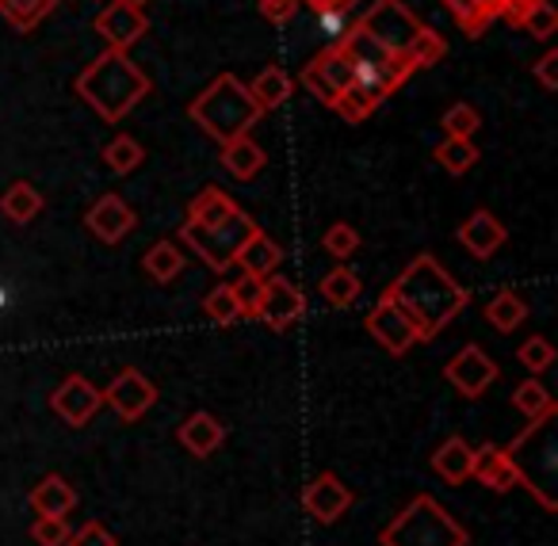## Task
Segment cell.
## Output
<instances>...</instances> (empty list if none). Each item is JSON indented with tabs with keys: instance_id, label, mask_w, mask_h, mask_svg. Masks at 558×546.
<instances>
[{
	"instance_id": "6da1fadb",
	"label": "cell",
	"mask_w": 558,
	"mask_h": 546,
	"mask_svg": "<svg viewBox=\"0 0 558 546\" xmlns=\"http://www.w3.org/2000/svg\"><path fill=\"white\" fill-rule=\"evenodd\" d=\"M383 294H390V299L405 310V317L417 325L421 344L436 340V332L448 329V325L463 314L466 302H471V294H466L463 287L444 271V264H436V256H428V253L413 256L402 276Z\"/></svg>"
},
{
	"instance_id": "7a4b0ae2",
	"label": "cell",
	"mask_w": 558,
	"mask_h": 546,
	"mask_svg": "<svg viewBox=\"0 0 558 546\" xmlns=\"http://www.w3.org/2000/svg\"><path fill=\"white\" fill-rule=\"evenodd\" d=\"M77 93L104 123H119L138 108L149 93V77L131 62L126 50H104L93 65L77 77Z\"/></svg>"
},
{
	"instance_id": "3957f363",
	"label": "cell",
	"mask_w": 558,
	"mask_h": 546,
	"mask_svg": "<svg viewBox=\"0 0 558 546\" xmlns=\"http://www.w3.org/2000/svg\"><path fill=\"white\" fill-rule=\"evenodd\" d=\"M187 116H192L210 138L230 142V138H241V134L253 131V126L260 123L264 111L256 108L253 93H248L233 73H222V77H215L199 96H195Z\"/></svg>"
},
{
	"instance_id": "277c9868",
	"label": "cell",
	"mask_w": 558,
	"mask_h": 546,
	"mask_svg": "<svg viewBox=\"0 0 558 546\" xmlns=\"http://www.w3.org/2000/svg\"><path fill=\"white\" fill-rule=\"evenodd\" d=\"M466 527L440 505L436 497L421 493L395 520L383 527L379 546H466Z\"/></svg>"
},
{
	"instance_id": "5b68a950",
	"label": "cell",
	"mask_w": 558,
	"mask_h": 546,
	"mask_svg": "<svg viewBox=\"0 0 558 546\" xmlns=\"http://www.w3.org/2000/svg\"><path fill=\"white\" fill-rule=\"evenodd\" d=\"M555 413L539 416V421H527V432H520L505 451H509L512 466H517L520 482L532 489V497L539 500L547 512H555V474H558V444H555V428H550Z\"/></svg>"
},
{
	"instance_id": "8992f818",
	"label": "cell",
	"mask_w": 558,
	"mask_h": 546,
	"mask_svg": "<svg viewBox=\"0 0 558 546\" xmlns=\"http://www.w3.org/2000/svg\"><path fill=\"white\" fill-rule=\"evenodd\" d=\"M256 233H260V226L253 222V218L245 215L241 207H233L226 218H218V222H207V226H180V238L187 241V245L195 248V253L207 260V268L215 271H226L233 268V260H238L241 245L245 241H253Z\"/></svg>"
},
{
	"instance_id": "52a82bcc",
	"label": "cell",
	"mask_w": 558,
	"mask_h": 546,
	"mask_svg": "<svg viewBox=\"0 0 558 546\" xmlns=\"http://www.w3.org/2000/svg\"><path fill=\"white\" fill-rule=\"evenodd\" d=\"M299 81H303V88L311 96H318L326 108H333L337 100H341V93L352 85V54L344 50V43H329L322 54H314L311 62L303 65V73H299Z\"/></svg>"
},
{
	"instance_id": "ba28073f",
	"label": "cell",
	"mask_w": 558,
	"mask_h": 546,
	"mask_svg": "<svg viewBox=\"0 0 558 546\" xmlns=\"http://www.w3.org/2000/svg\"><path fill=\"white\" fill-rule=\"evenodd\" d=\"M356 27L367 35V39L379 43V47L405 50V47H410L413 35H417L421 20L413 16L410 9H405L402 0H375L372 9H367L364 16L356 20Z\"/></svg>"
},
{
	"instance_id": "9c48e42d",
	"label": "cell",
	"mask_w": 558,
	"mask_h": 546,
	"mask_svg": "<svg viewBox=\"0 0 558 546\" xmlns=\"http://www.w3.org/2000/svg\"><path fill=\"white\" fill-rule=\"evenodd\" d=\"M364 325H367V332H372V337L379 340V344L387 348L390 355H405L413 344H421L417 325L405 317V310L398 306L390 294H383V299L375 302V310L364 317Z\"/></svg>"
},
{
	"instance_id": "30bf717a",
	"label": "cell",
	"mask_w": 558,
	"mask_h": 546,
	"mask_svg": "<svg viewBox=\"0 0 558 546\" xmlns=\"http://www.w3.org/2000/svg\"><path fill=\"white\" fill-rule=\"evenodd\" d=\"M104 401H108L111 409H116L123 421H142V416L154 409V401H157V386L149 383L142 371H134V367H126V371H119L116 378H111V386L100 393Z\"/></svg>"
},
{
	"instance_id": "8fae6325",
	"label": "cell",
	"mask_w": 558,
	"mask_h": 546,
	"mask_svg": "<svg viewBox=\"0 0 558 546\" xmlns=\"http://www.w3.org/2000/svg\"><path fill=\"white\" fill-rule=\"evenodd\" d=\"M306 299L291 279L283 276H268L264 279V291H260V306H256V321L271 325V329H288L303 317Z\"/></svg>"
},
{
	"instance_id": "7c38bea8",
	"label": "cell",
	"mask_w": 558,
	"mask_h": 546,
	"mask_svg": "<svg viewBox=\"0 0 558 546\" xmlns=\"http://www.w3.org/2000/svg\"><path fill=\"white\" fill-rule=\"evenodd\" d=\"M444 375H448V383L456 386L463 398H482V393L489 390V383L497 378V363L489 360L478 344H466L451 355L448 367H444Z\"/></svg>"
},
{
	"instance_id": "4fadbf2b",
	"label": "cell",
	"mask_w": 558,
	"mask_h": 546,
	"mask_svg": "<svg viewBox=\"0 0 558 546\" xmlns=\"http://www.w3.org/2000/svg\"><path fill=\"white\" fill-rule=\"evenodd\" d=\"M100 405H104L100 390H96L85 375H70L54 393H50V409H54L70 428H85Z\"/></svg>"
},
{
	"instance_id": "5bb4252c",
	"label": "cell",
	"mask_w": 558,
	"mask_h": 546,
	"mask_svg": "<svg viewBox=\"0 0 558 546\" xmlns=\"http://www.w3.org/2000/svg\"><path fill=\"white\" fill-rule=\"evenodd\" d=\"M349 508H352V489L333 474V470L318 474L303 489V512L318 523H337Z\"/></svg>"
},
{
	"instance_id": "9a60e30c",
	"label": "cell",
	"mask_w": 558,
	"mask_h": 546,
	"mask_svg": "<svg viewBox=\"0 0 558 546\" xmlns=\"http://www.w3.org/2000/svg\"><path fill=\"white\" fill-rule=\"evenodd\" d=\"M146 27H149L146 12H142L138 4H126V0H116V4H108V9L96 16V32L108 39L111 50L134 47V43L146 35Z\"/></svg>"
},
{
	"instance_id": "2e32d148",
	"label": "cell",
	"mask_w": 558,
	"mask_h": 546,
	"mask_svg": "<svg viewBox=\"0 0 558 546\" xmlns=\"http://www.w3.org/2000/svg\"><path fill=\"white\" fill-rule=\"evenodd\" d=\"M134 222H138V218H134V210L126 207L119 195H100V199L93 203V210L85 215V226L104 245H119V241L134 230Z\"/></svg>"
},
{
	"instance_id": "e0dca14e",
	"label": "cell",
	"mask_w": 558,
	"mask_h": 546,
	"mask_svg": "<svg viewBox=\"0 0 558 546\" xmlns=\"http://www.w3.org/2000/svg\"><path fill=\"white\" fill-rule=\"evenodd\" d=\"M471 477H478V482L486 485V489H494V493H509V489H517V485H520V474H517V466H512L509 451H505V447H497V444L474 447Z\"/></svg>"
},
{
	"instance_id": "ac0fdd59",
	"label": "cell",
	"mask_w": 558,
	"mask_h": 546,
	"mask_svg": "<svg viewBox=\"0 0 558 546\" xmlns=\"http://www.w3.org/2000/svg\"><path fill=\"white\" fill-rule=\"evenodd\" d=\"M456 238H459V245H466V253H471V256L489 260V256L505 245V238H509V233H505V226L497 222L489 210H474L466 222H459Z\"/></svg>"
},
{
	"instance_id": "d6986e66",
	"label": "cell",
	"mask_w": 558,
	"mask_h": 546,
	"mask_svg": "<svg viewBox=\"0 0 558 546\" xmlns=\"http://www.w3.org/2000/svg\"><path fill=\"white\" fill-rule=\"evenodd\" d=\"M177 439L187 447V451L195 454V459H207V454H215L218 447H222L226 439V428L215 421L210 413H192L184 424L177 428Z\"/></svg>"
},
{
	"instance_id": "ffe728a7",
	"label": "cell",
	"mask_w": 558,
	"mask_h": 546,
	"mask_svg": "<svg viewBox=\"0 0 558 546\" xmlns=\"http://www.w3.org/2000/svg\"><path fill=\"white\" fill-rule=\"evenodd\" d=\"M27 500H32L35 515H70L77 508V489L62 474H47Z\"/></svg>"
},
{
	"instance_id": "44dd1931",
	"label": "cell",
	"mask_w": 558,
	"mask_h": 546,
	"mask_svg": "<svg viewBox=\"0 0 558 546\" xmlns=\"http://www.w3.org/2000/svg\"><path fill=\"white\" fill-rule=\"evenodd\" d=\"M471 459H474V447L466 444L463 436H448L433 454V470L444 477L448 485H463L471 477Z\"/></svg>"
},
{
	"instance_id": "7402d4cb",
	"label": "cell",
	"mask_w": 558,
	"mask_h": 546,
	"mask_svg": "<svg viewBox=\"0 0 558 546\" xmlns=\"http://www.w3.org/2000/svg\"><path fill=\"white\" fill-rule=\"evenodd\" d=\"M222 165L233 172L238 180H253L256 172L268 165V154H264L260 146H256L248 134H241V138H230L222 142Z\"/></svg>"
},
{
	"instance_id": "603a6c76",
	"label": "cell",
	"mask_w": 558,
	"mask_h": 546,
	"mask_svg": "<svg viewBox=\"0 0 558 546\" xmlns=\"http://www.w3.org/2000/svg\"><path fill=\"white\" fill-rule=\"evenodd\" d=\"M279 260H283V248H279L271 238H264V233H256L253 241H245V245H241V253H238V260H233V264H241V271H245V276L268 279L271 271L279 268Z\"/></svg>"
},
{
	"instance_id": "cb8c5ba5",
	"label": "cell",
	"mask_w": 558,
	"mask_h": 546,
	"mask_svg": "<svg viewBox=\"0 0 558 546\" xmlns=\"http://www.w3.org/2000/svg\"><path fill=\"white\" fill-rule=\"evenodd\" d=\"M0 215L9 218V222H16V226H27L32 218L43 215V195L35 192L27 180H16L9 192L0 195Z\"/></svg>"
},
{
	"instance_id": "d4e9b609",
	"label": "cell",
	"mask_w": 558,
	"mask_h": 546,
	"mask_svg": "<svg viewBox=\"0 0 558 546\" xmlns=\"http://www.w3.org/2000/svg\"><path fill=\"white\" fill-rule=\"evenodd\" d=\"M62 0H0V16L9 20L16 32H35Z\"/></svg>"
},
{
	"instance_id": "484cf974",
	"label": "cell",
	"mask_w": 558,
	"mask_h": 546,
	"mask_svg": "<svg viewBox=\"0 0 558 546\" xmlns=\"http://www.w3.org/2000/svg\"><path fill=\"white\" fill-rule=\"evenodd\" d=\"M253 100L260 111H271V108H283V100L291 96V77L279 65H268V70H260V77L253 81Z\"/></svg>"
},
{
	"instance_id": "4316f807",
	"label": "cell",
	"mask_w": 558,
	"mask_h": 546,
	"mask_svg": "<svg viewBox=\"0 0 558 546\" xmlns=\"http://www.w3.org/2000/svg\"><path fill=\"white\" fill-rule=\"evenodd\" d=\"M524 317H527V302L520 299L517 291H509V287H505V291H497L494 299H489V306H486V321L494 325L497 332H512L520 321H524Z\"/></svg>"
},
{
	"instance_id": "83f0119b",
	"label": "cell",
	"mask_w": 558,
	"mask_h": 546,
	"mask_svg": "<svg viewBox=\"0 0 558 546\" xmlns=\"http://www.w3.org/2000/svg\"><path fill=\"white\" fill-rule=\"evenodd\" d=\"M142 268H146V276L157 279V283H172V279L180 276V268H184V253H180L172 241H157V245L142 256Z\"/></svg>"
},
{
	"instance_id": "f1b7e54d",
	"label": "cell",
	"mask_w": 558,
	"mask_h": 546,
	"mask_svg": "<svg viewBox=\"0 0 558 546\" xmlns=\"http://www.w3.org/2000/svg\"><path fill=\"white\" fill-rule=\"evenodd\" d=\"M233 207H238V203H233L226 192H218V187H203V192L192 199V207H187L184 226H207V222H218V218H226Z\"/></svg>"
},
{
	"instance_id": "f546056e",
	"label": "cell",
	"mask_w": 558,
	"mask_h": 546,
	"mask_svg": "<svg viewBox=\"0 0 558 546\" xmlns=\"http://www.w3.org/2000/svg\"><path fill=\"white\" fill-rule=\"evenodd\" d=\"M360 291H364V283H360V276L352 268H333L326 279H322V299L337 310L352 306V302L360 299Z\"/></svg>"
},
{
	"instance_id": "4dcf8cb0",
	"label": "cell",
	"mask_w": 558,
	"mask_h": 546,
	"mask_svg": "<svg viewBox=\"0 0 558 546\" xmlns=\"http://www.w3.org/2000/svg\"><path fill=\"white\" fill-rule=\"evenodd\" d=\"M478 146H474L471 138H444L440 146H436V161L444 165V169L451 172V177H463L466 169H474L478 165Z\"/></svg>"
},
{
	"instance_id": "1f68e13d",
	"label": "cell",
	"mask_w": 558,
	"mask_h": 546,
	"mask_svg": "<svg viewBox=\"0 0 558 546\" xmlns=\"http://www.w3.org/2000/svg\"><path fill=\"white\" fill-rule=\"evenodd\" d=\"M512 405H517L527 421H539V416L555 413V398H550L547 386L535 383V378H527V383H520L517 390H512Z\"/></svg>"
},
{
	"instance_id": "d6a6232c",
	"label": "cell",
	"mask_w": 558,
	"mask_h": 546,
	"mask_svg": "<svg viewBox=\"0 0 558 546\" xmlns=\"http://www.w3.org/2000/svg\"><path fill=\"white\" fill-rule=\"evenodd\" d=\"M405 54H410V62L417 65V70H428V65H436L444 54H448V43H444L433 27L421 24L417 35L410 39V47H405Z\"/></svg>"
},
{
	"instance_id": "836d02e7",
	"label": "cell",
	"mask_w": 558,
	"mask_h": 546,
	"mask_svg": "<svg viewBox=\"0 0 558 546\" xmlns=\"http://www.w3.org/2000/svg\"><path fill=\"white\" fill-rule=\"evenodd\" d=\"M104 161H108L111 172H131L146 161V149H142L131 134H119V138H111L108 149H104Z\"/></svg>"
},
{
	"instance_id": "e575fe53",
	"label": "cell",
	"mask_w": 558,
	"mask_h": 546,
	"mask_svg": "<svg viewBox=\"0 0 558 546\" xmlns=\"http://www.w3.org/2000/svg\"><path fill=\"white\" fill-rule=\"evenodd\" d=\"M203 310H207V317H210V321H218V325L241 321V302H238V294H233L230 283H218L215 291L203 299Z\"/></svg>"
},
{
	"instance_id": "d590c367",
	"label": "cell",
	"mask_w": 558,
	"mask_h": 546,
	"mask_svg": "<svg viewBox=\"0 0 558 546\" xmlns=\"http://www.w3.org/2000/svg\"><path fill=\"white\" fill-rule=\"evenodd\" d=\"M517 27H524L527 35H535V39H550V35L558 32V12H555V4L550 0H535L532 9L520 16V24Z\"/></svg>"
},
{
	"instance_id": "8d00e7d4",
	"label": "cell",
	"mask_w": 558,
	"mask_h": 546,
	"mask_svg": "<svg viewBox=\"0 0 558 546\" xmlns=\"http://www.w3.org/2000/svg\"><path fill=\"white\" fill-rule=\"evenodd\" d=\"M444 131H448V138H474L482 126L478 111L471 108V104H451L448 111H444Z\"/></svg>"
},
{
	"instance_id": "74e56055",
	"label": "cell",
	"mask_w": 558,
	"mask_h": 546,
	"mask_svg": "<svg viewBox=\"0 0 558 546\" xmlns=\"http://www.w3.org/2000/svg\"><path fill=\"white\" fill-rule=\"evenodd\" d=\"M448 4V12L456 16V24L463 27L471 39H478L482 32H486V24H489V16L478 9V0H444Z\"/></svg>"
},
{
	"instance_id": "f35d334b",
	"label": "cell",
	"mask_w": 558,
	"mask_h": 546,
	"mask_svg": "<svg viewBox=\"0 0 558 546\" xmlns=\"http://www.w3.org/2000/svg\"><path fill=\"white\" fill-rule=\"evenodd\" d=\"M517 360L524 363L527 371L539 375V371H547L550 363H555V344H550L547 337H527L524 344L517 348Z\"/></svg>"
},
{
	"instance_id": "ab89813d",
	"label": "cell",
	"mask_w": 558,
	"mask_h": 546,
	"mask_svg": "<svg viewBox=\"0 0 558 546\" xmlns=\"http://www.w3.org/2000/svg\"><path fill=\"white\" fill-rule=\"evenodd\" d=\"M70 523H65V515H39V520L32 523V538L39 546H65L70 543Z\"/></svg>"
},
{
	"instance_id": "60d3db41",
	"label": "cell",
	"mask_w": 558,
	"mask_h": 546,
	"mask_svg": "<svg viewBox=\"0 0 558 546\" xmlns=\"http://www.w3.org/2000/svg\"><path fill=\"white\" fill-rule=\"evenodd\" d=\"M322 245H326V253H329V256H337V260H349V256L360 248V233L352 230V226L337 222V226H329V230H326Z\"/></svg>"
},
{
	"instance_id": "b9f144b4",
	"label": "cell",
	"mask_w": 558,
	"mask_h": 546,
	"mask_svg": "<svg viewBox=\"0 0 558 546\" xmlns=\"http://www.w3.org/2000/svg\"><path fill=\"white\" fill-rule=\"evenodd\" d=\"M233 294H238L241 302V317H248V321H256V306H260V291H264V279L256 276H241L238 283H230Z\"/></svg>"
},
{
	"instance_id": "7bdbcfd3",
	"label": "cell",
	"mask_w": 558,
	"mask_h": 546,
	"mask_svg": "<svg viewBox=\"0 0 558 546\" xmlns=\"http://www.w3.org/2000/svg\"><path fill=\"white\" fill-rule=\"evenodd\" d=\"M65 546H116V535L108 527H100V523H85L81 531H73Z\"/></svg>"
},
{
	"instance_id": "ee69618b",
	"label": "cell",
	"mask_w": 558,
	"mask_h": 546,
	"mask_svg": "<svg viewBox=\"0 0 558 546\" xmlns=\"http://www.w3.org/2000/svg\"><path fill=\"white\" fill-rule=\"evenodd\" d=\"M535 81H539L547 93H558V50H547V54L535 62Z\"/></svg>"
},
{
	"instance_id": "f6af8a7d",
	"label": "cell",
	"mask_w": 558,
	"mask_h": 546,
	"mask_svg": "<svg viewBox=\"0 0 558 546\" xmlns=\"http://www.w3.org/2000/svg\"><path fill=\"white\" fill-rule=\"evenodd\" d=\"M299 0H260V16L268 20V24H288L291 16H295Z\"/></svg>"
},
{
	"instance_id": "bcb514c9",
	"label": "cell",
	"mask_w": 558,
	"mask_h": 546,
	"mask_svg": "<svg viewBox=\"0 0 558 546\" xmlns=\"http://www.w3.org/2000/svg\"><path fill=\"white\" fill-rule=\"evenodd\" d=\"M344 12H349V9H329V12H318V16H314V20H318V24H322V32H326L333 43L341 39V35L352 27L349 20H344Z\"/></svg>"
},
{
	"instance_id": "7dc6e473",
	"label": "cell",
	"mask_w": 558,
	"mask_h": 546,
	"mask_svg": "<svg viewBox=\"0 0 558 546\" xmlns=\"http://www.w3.org/2000/svg\"><path fill=\"white\" fill-rule=\"evenodd\" d=\"M501 4H505V0H478V9H482V12H486V16H489V20H494V16H497V12H501Z\"/></svg>"
},
{
	"instance_id": "c3c4849f",
	"label": "cell",
	"mask_w": 558,
	"mask_h": 546,
	"mask_svg": "<svg viewBox=\"0 0 558 546\" xmlns=\"http://www.w3.org/2000/svg\"><path fill=\"white\" fill-rule=\"evenodd\" d=\"M126 4H138V9H142V4H146V0H126Z\"/></svg>"
},
{
	"instance_id": "681fc988",
	"label": "cell",
	"mask_w": 558,
	"mask_h": 546,
	"mask_svg": "<svg viewBox=\"0 0 558 546\" xmlns=\"http://www.w3.org/2000/svg\"><path fill=\"white\" fill-rule=\"evenodd\" d=\"M349 4H356V0H349Z\"/></svg>"
}]
</instances>
